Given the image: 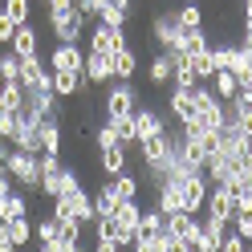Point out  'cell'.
Returning <instances> with one entry per match:
<instances>
[{"label":"cell","instance_id":"cb8c5ba5","mask_svg":"<svg viewBox=\"0 0 252 252\" xmlns=\"http://www.w3.org/2000/svg\"><path fill=\"white\" fill-rule=\"evenodd\" d=\"M17 216H29V195L21 191V187H12V191L0 199V220L8 224V220H17Z\"/></svg>","mask_w":252,"mask_h":252},{"label":"cell","instance_id":"603a6c76","mask_svg":"<svg viewBox=\"0 0 252 252\" xmlns=\"http://www.w3.org/2000/svg\"><path fill=\"white\" fill-rule=\"evenodd\" d=\"M167 143H171V134H151L138 143V159H143V167H155V163H163V155H167Z\"/></svg>","mask_w":252,"mask_h":252},{"label":"cell","instance_id":"d4e9b609","mask_svg":"<svg viewBox=\"0 0 252 252\" xmlns=\"http://www.w3.org/2000/svg\"><path fill=\"white\" fill-rule=\"evenodd\" d=\"M4 236H8L17 248H29V244H33V220H29V216L8 220V224H4Z\"/></svg>","mask_w":252,"mask_h":252},{"label":"cell","instance_id":"44dd1931","mask_svg":"<svg viewBox=\"0 0 252 252\" xmlns=\"http://www.w3.org/2000/svg\"><path fill=\"white\" fill-rule=\"evenodd\" d=\"M61 199H65V208H69V216H73V220H82L86 228L94 224V199H90V191H86V187H77V191L61 195Z\"/></svg>","mask_w":252,"mask_h":252},{"label":"cell","instance_id":"8992f818","mask_svg":"<svg viewBox=\"0 0 252 252\" xmlns=\"http://www.w3.org/2000/svg\"><path fill=\"white\" fill-rule=\"evenodd\" d=\"M37 147H41V155H61V151H65V138H61V114L37 118Z\"/></svg>","mask_w":252,"mask_h":252},{"label":"cell","instance_id":"ba28073f","mask_svg":"<svg viewBox=\"0 0 252 252\" xmlns=\"http://www.w3.org/2000/svg\"><path fill=\"white\" fill-rule=\"evenodd\" d=\"M82 73H86V86H110V82H114V69H110V53H98V49H86V61H82Z\"/></svg>","mask_w":252,"mask_h":252},{"label":"cell","instance_id":"4dcf8cb0","mask_svg":"<svg viewBox=\"0 0 252 252\" xmlns=\"http://www.w3.org/2000/svg\"><path fill=\"white\" fill-rule=\"evenodd\" d=\"M212 45V37H208V29H187L183 33V41H179V49L187 53V57H195V53H203Z\"/></svg>","mask_w":252,"mask_h":252},{"label":"cell","instance_id":"4fadbf2b","mask_svg":"<svg viewBox=\"0 0 252 252\" xmlns=\"http://www.w3.org/2000/svg\"><path fill=\"white\" fill-rule=\"evenodd\" d=\"M21 86H25V90L53 86V69L45 65V57H25V61H21Z\"/></svg>","mask_w":252,"mask_h":252},{"label":"cell","instance_id":"f1b7e54d","mask_svg":"<svg viewBox=\"0 0 252 252\" xmlns=\"http://www.w3.org/2000/svg\"><path fill=\"white\" fill-rule=\"evenodd\" d=\"M208 86L216 90V98H220V102H228V98H232V94H236V90H240V82H236V77H232V69H216Z\"/></svg>","mask_w":252,"mask_h":252},{"label":"cell","instance_id":"f35d334b","mask_svg":"<svg viewBox=\"0 0 252 252\" xmlns=\"http://www.w3.org/2000/svg\"><path fill=\"white\" fill-rule=\"evenodd\" d=\"M12 33H17V25H12L4 12H0V49H8V41H12Z\"/></svg>","mask_w":252,"mask_h":252},{"label":"cell","instance_id":"8d00e7d4","mask_svg":"<svg viewBox=\"0 0 252 252\" xmlns=\"http://www.w3.org/2000/svg\"><path fill=\"white\" fill-rule=\"evenodd\" d=\"M248 248V240H244V236H236L232 228H228V236H224V244H220V252H244Z\"/></svg>","mask_w":252,"mask_h":252},{"label":"cell","instance_id":"4316f807","mask_svg":"<svg viewBox=\"0 0 252 252\" xmlns=\"http://www.w3.org/2000/svg\"><path fill=\"white\" fill-rule=\"evenodd\" d=\"M175 21H179L183 33H187V29H203V4H195V0H183V4L175 8Z\"/></svg>","mask_w":252,"mask_h":252},{"label":"cell","instance_id":"e0dca14e","mask_svg":"<svg viewBox=\"0 0 252 252\" xmlns=\"http://www.w3.org/2000/svg\"><path fill=\"white\" fill-rule=\"evenodd\" d=\"M82 45H73V41H57L53 45V53H49V69H82Z\"/></svg>","mask_w":252,"mask_h":252},{"label":"cell","instance_id":"6da1fadb","mask_svg":"<svg viewBox=\"0 0 252 252\" xmlns=\"http://www.w3.org/2000/svg\"><path fill=\"white\" fill-rule=\"evenodd\" d=\"M45 8H49V33L57 41H82V29H86V17L77 12L73 0H45Z\"/></svg>","mask_w":252,"mask_h":252},{"label":"cell","instance_id":"836d02e7","mask_svg":"<svg viewBox=\"0 0 252 252\" xmlns=\"http://www.w3.org/2000/svg\"><path fill=\"white\" fill-rule=\"evenodd\" d=\"M98 21H102V25H114V29H126V21H130V8H118V4H106V0H102Z\"/></svg>","mask_w":252,"mask_h":252},{"label":"cell","instance_id":"e575fe53","mask_svg":"<svg viewBox=\"0 0 252 252\" xmlns=\"http://www.w3.org/2000/svg\"><path fill=\"white\" fill-rule=\"evenodd\" d=\"M0 82H21V57L12 49L0 53Z\"/></svg>","mask_w":252,"mask_h":252},{"label":"cell","instance_id":"484cf974","mask_svg":"<svg viewBox=\"0 0 252 252\" xmlns=\"http://www.w3.org/2000/svg\"><path fill=\"white\" fill-rule=\"evenodd\" d=\"M90 199H94V220L114 216V208H118V195H114V187H110V179L98 187V191H90Z\"/></svg>","mask_w":252,"mask_h":252},{"label":"cell","instance_id":"f546056e","mask_svg":"<svg viewBox=\"0 0 252 252\" xmlns=\"http://www.w3.org/2000/svg\"><path fill=\"white\" fill-rule=\"evenodd\" d=\"M110 187H114V195H118V199H138V195H143V179L126 175V171L110 179Z\"/></svg>","mask_w":252,"mask_h":252},{"label":"cell","instance_id":"b9f144b4","mask_svg":"<svg viewBox=\"0 0 252 252\" xmlns=\"http://www.w3.org/2000/svg\"><path fill=\"white\" fill-rule=\"evenodd\" d=\"M12 187H17V183H12V175L4 171V163H0V199H4V195L12 191Z\"/></svg>","mask_w":252,"mask_h":252},{"label":"cell","instance_id":"52a82bcc","mask_svg":"<svg viewBox=\"0 0 252 252\" xmlns=\"http://www.w3.org/2000/svg\"><path fill=\"white\" fill-rule=\"evenodd\" d=\"M179 191H183V212H191V216H203V203H208V191H212V183L203 179V175H187L179 183Z\"/></svg>","mask_w":252,"mask_h":252},{"label":"cell","instance_id":"9a60e30c","mask_svg":"<svg viewBox=\"0 0 252 252\" xmlns=\"http://www.w3.org/2000/svg\"><path fill=\"white\" fill-rule=\"evenodd\" d=\"M224 236H228V224H220V220H212V216H199V240H195V252H220Z\"/></svg>","mask_w":252,"mask_h":252},{"label":"cell","instance_id":"f6af8a7d","mask_svg":"<svg viewBox=\"0 0 252 252\" xmlns=\"http://www.w3.org/2000/svg\"><path fill=\"white\" fill-rule=\"evenodd\" d=\"M37 252H61V244H37Z\"/></svg>","mask_w":252,"mask_h":252},{"label":"cell","instance_id":"d590c367","mask_svg":"<svg viewBox=\"0 0 252 252\" xmlns=\"http://www.w3.org/2000/svg\"><path fill=\"white\" fill-rule=\"evenodd\" d=\"M94 143H98V151H106V147H114V143H118V134H114V126H110V122H102L98 130H94Z\"/></svg>","mask_w":252,"mask_h":252},{"label":"cell","instance_id":"8fae6325","mask_svg":"<svg viewBox=\"0 0 252 252\" xmlns=\"http://www.w3.org/2000/svg\"><path fill=\"white\" fill-rule=\"evenodd\" d=\"M232 212H236V195L228 191V187H212L208 203H203V216L220 220V224H232Z\"/></svg>","mask_w":252,"mask_h":252},{"label":"cell","instance_id":"3957f363","mask_svg":"<svg viewBox=\"0 0 252 252\" xmlns=\"http://www.w3.org/2000/svg\"><path fill=\"white\" fill-rule=\"evenodd\" d=\"M4 171L12 175V183L21 187V191H37V155H29V151H17L12 147L8 155H4Z\"/></svg>","mask_w":252,"mask_h":252},{"label":"cell","instance_id":"ee69618b","mask_svg":"<svg viewBox=\"0 0 252 252\" xmlns=\"http://www.w3.org/2000/svg\"><path fill=\"white\" fill-rule=\"evenodd\" d=\"M106 4H118V8H130L134 12V0H106Z\"/></svg>","mask_w":252,"mask_h":252},{"label":"cell","instance_id":"1f68e13d","mask_svg":"<svg viewBox=\"0 0 252 252\" xmlns=\"http://www.w3.org/2000/svg\"><path fill=\"white\" fill-rule=\"evenodd\" d=\"M0 12H4L12 25H29V21H33V4H29V0H4Z\"/></svg>","mask_w":252,"mask_h":252},{"label":"cell","instance_id":"277c9868","mask_svg":"<svg viewBox=\"0 0 252 252\" xmlns=\"http://www.w3.org/2000/svg\"><path fill=\"white\" fill-rule=\"evenodd\" d=\"M151 37H155V45H159V53L179 49L183 29H179V21H175V12H155V21H151Z\"/></svg>","mask_w":252,"mask_h":252},{"label":"cell","instance_id":"7a4b0ae2","mask_svg":"<svg viewBox=\"0 0 252 252\" xmlns=\"http://www.w3.org/2000/svg\"><path fill=\"white\" fill-rule=\"evenodd\" d=\"M138 102H143V98H138L134 82H110L106 94H102V114H106V122H114V118H130Z\"/></svg>","mask_w":252,"mask_h":252},{"label":"cell","instance_id":"d6986e66","mask_svg":"<svg viewBox=\"0 0 252 252\" xmlns=\"http://www.w3.org/2000/svg\"><path fill=\"white\" fill-rule=\"evenodd\" d=\"M98 155H102V175H106V179H114V175H122V171L130 167V147H122V143L106 147V151H98Z\"/></svg>","mask_w":252,"mask_h":252},{"label":"cell","instance_id":"9c48e42d","mask_svg":"<svg viewBox=\"0 0 252 252\" xmlns=\"http://www.w3.org/2000/svg\"><path fill=\"white\" fill-rule=\"evenodd\" d=\"M126 45V29H114V25H102V21H94L90 29V49H98V53H114Z\"/></svg>","mask_w":252,"mask_h":252},{"label":"cell","instance_id":"7402d4cb","mask_svg":"<svg viewBox=\"0 0 252 252\" xmlns=\"http://www.w3.org/2000/svg\"><path fill=\"white\" fill-rule=\"evenodd\" d=\"M171 69H175V61H171V53H155V57L147 61V82H151L155 90L171 86Z\"/></svg>","mask_w":252,"mask_h":252},{"label":"cell","instance_id":"ac0fdd59","mask_svg":"<svg viewBox=\"0 0 252 252\" xmlns=\"http://www.w3.org/2000/svg\"><path fill=\"white\" fill-rule=\"evenodd\" d=\"M163 232H167V216L159 208H143L138 228H134V240H163Z\"/></svg>","mask_w":252,"mask_h":252},{"label":"cell","instance_id":"7c38bea8","mask_svg":"<svg viewBox=\"0 0 252 252\" xmlns=\"http://www.w3.org/2000/svg\"><path fill=\"white\" fill-rule=\"evenodd\" d=\"M8 49L17 53L21 61H25V57H41V33H37V25H33V21H29V25H17V33H12Z\"/></svg>","mask_w":252,"mask_h":252},{"label":"cell","instance_id":"30bf717a","mask_svg":"<svg viewBox=\"0 0 252 252\" xmlns=\"http://www.w3.org/2000/svg\"><path fill=\"white\" fill-rule=\"evenodd\" d=\"M167 110H171V118H175L179 126H187V122H195V86H191V90H179V86H171V98H167Z\"/></svg>","mask_w":252,"mask_h":252},{"label":"cell","instance_id":"60d3db41","mask_svg":"<svg viewBox=\"0 0 252 252\" xmlns=\"http://www.w3.org/2000/svg\"><path fill=\"white\" fill-rule=\"evenodd\" d=\"M77 187H82V175H77L73 167H65V195H69V191H77Z\"/></svg>","mask_w":252,"mask_h":252},{"label":"cell","instance_id":"ffe728a7","mask_svg":"<svg viewBox=\"0 0 252 252\" xmlns=\"http://www.w3.org/2000/svg\"><path fill=\"white\" fill-rule=\"evenodd\" d=\"M155 208H159L163 216L183 212V191H179V183H175V179H167L163 187H155Z\"/></svg>","mask_w":252,"mask_h":252},{"label":"cell","instance_id":"83f0119b","mask_svg":"<svg viewBox=\"0 0 252 252\" xmlns=\"http://www.w3.org/2000/svg\"><path fill=\"white\" fill-rule=\"evenodd\" d=\"M138 216H143V203H138V199H118V208H114V220H118V224L122 228H138Z\"/></svg>","mask_w":252,"mask_h":252},{"label":"cell","instance_id":"5bb4252c","mask_svg":"<svg viewBox=\"0 0 252 252\" xmlns=\"http://www.w3.org/2000/svg\"><path fill=\"white\" fill-rule=\"evenodd\" d=\"M90 86H86V73L82 69H53V94L61 102L65 98H77V94H86Z\"/></svg>","mask_w":252,"mask_h":252},{"label":"cell","instance_id":"7bdbcfd3","mask_svg":"<svg viewBox=\"0 0 252 252\" xmlns=\"http://www.w3.org/2000/svg\"><path fill=\"white\" fill-rule=\"evenodd\" d=\"M236 41H240V49H244V53L252 57V25H244V33L236 37Z\"/></svg>","mask_w":252,"mask_h":252},{"label":"cell","instance_id":"5b68a950","mask_svg":"<svg viewBox=\"0 0 252 252\" xmlns=\"http://www.w3.org/2000/svg\"><path fill=\"white\" fill-rule=\"evenodd\" d=\"M130 122H134V138H138V143L151 138V134H163V130H167V114H163V110H155V106H134ZM138 143H134V147H138Z\"/></svg>","mask_w":252,"mask_h":252},{"label":"cell","instance_id":"bcb514c9","mask_svg":"<svg viewBox=\"0 0 252 252\" xmlns=\"http://www.w3.org/2000/svg\"><path fill=\"white\" fill-rule=\"evenodd\" d=\"M244 252H252V240H248V248H244Z\"/></svg>","mask_w":252,"mask_h":252},{"label":"cell","instance_id":"74e56055","mask_svg":"<svg viewBox=\"0 0 252 252\" xmlns=\"http://www.w3.org/2000/svg\"><path fill=\"white\" fill-rule=\"evenodd\" d=\"M77 12H82L86 21H98V8H102V0H73Z\"/></svg>","mask_w":252,"mask_h":252},{"label":"cell","instance_id":"d6a6232c","mask_svg":"<svg viewBox=\"0 0 252 252\" xmlns=\"http://www.w3.org/2000/svg\"><path fill=\"white\" fill-rule=\"evenodd\" d=\"M33 236H37V244H57V240H61V228H57L53 216H45V220L33 224Z\"/></svg>","mask_w":252,"mask_h":252},{"label":"cell","instance_id":"ab89813d","mask_svg":"<svg viewBox=\"0 0 252 252\" xmlns=\"http://www.w3.org/2000/svg\"><path fill=\"white\" fill-rule=\"evenodd\" d=\"M90 252H126V248H118L114 240H106V236H94V248Z\"/></svg>","mask_w":252,"mask_h":252},{"label":"cell","instance_id":"2e32d148","mask_svg":"<svg viewBox=\"0 0 252 252\" xmlns=\"http://www.w3.org/2000/svg\"><path fill=\"white\" fill-rule=\"evenodd\" d=\"M110 69H114V82H134V73H138V49H134V45L114 49V53H110Z\"/></svg>","mask_w":252,"mask_h":252}]
</instances>
